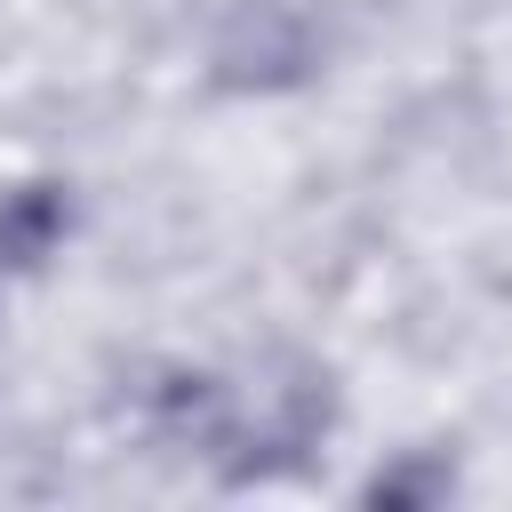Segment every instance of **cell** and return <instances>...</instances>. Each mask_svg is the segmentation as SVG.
<instances>
[{
	"mask_svg": "<svg viewBox=\"0 0 512 512\" xmlns=\"http://www.w3.org/2000/svg\"><path fill=\"white\" fill-rule=\"evenodd\" d=\"M64 232H72V200H64V184H16V192H0V272H40L56 248H64Z\"/></svg>",
	"mask_w": 512,
	"mask_h": 512,
	"instance_id": "obj_3",
	"label": "cell"
},
{
	"mask_svg": "<svg viewBox=\"0 0 512 512\" xmlns=\"http://www.w3.org/2000/svg\"><path fill=\"white\" fill-rule=\"evenodd\" d=\"M328 432V376L288 360L272 384L256 392H216V424H208V456L232 472V480H264V472H288L312 440Z\"/></svg>",
	"mask_w": 512,
	"mask_h": 512,
	"instance_id": "obj_1",
	"label": "cell"
},
{
	"mask_svg": "<svg viewBox=\"0 0 512 512\" xmlns=\"http://www.w3.org/2000/svg\"><path fill=\"white\" fill-rule=\"evenodd\" d=\"M216 64H224L232 88H280V80H296L304 64H320V8L312 0H232Z\"/></svg>",
	"mask_w": 512,
	"mask_h": 512,
	"instance_id": "obj_2",
	"label": "cell"
},
{
	"mask_svg": "<svg viewBox=\"0 0 512 512\" xmlns=\"http://www.w3.org/2000/svg\"><path fill=\"white\" fill-rule=\"evenodd\" d=\"M448 488H456V464H448L440 448H408V456H400V464H384L360 496H368V504H384V512H424V504H440Z\"/></svg>",
	"mask_w": 512,
	"mask_h": 512,
	"instance_id": "obj_4",
	"label": "cell"
}]
</instances>
